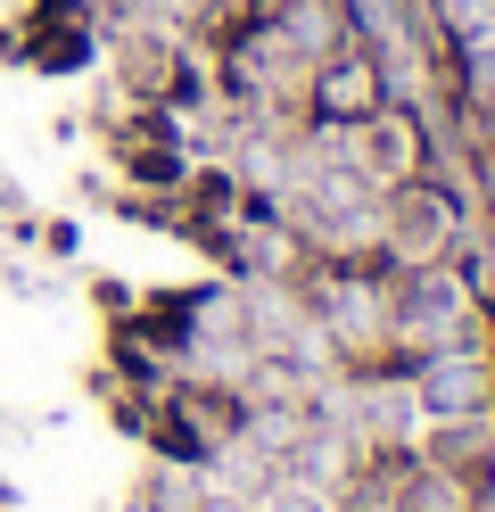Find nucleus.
Listing matches in <instances>:
<instances>
[{
    "mask_svg": "<svg viewBox=\"0 0 495 512\" xmlns=\"http://www.w3.org/2000/svg\"><path fill=\"white\" fill-rule=\"evenodd\" d=\"M388 240L405 248L413 265L446 256V240H454V199H446V190H429V182L396 190V199H388Z\"/></svg>",
    "mask_w": 495,
    "mask_h": 512,
    "instance_id": "f03ea898",
    "label": "nucleus"
},
{
    "mask_svg": "<svg viewBox=\"0 0 495 512\" xmlns=\"http://www.w3.org/2000/svg\"><path fill=\"white\" fill-rule=\"evenodd\" d=\"M198 512H256V504H240V496H207Z\"/></svg>",
    "mask_w": 495,
    "mask_h": 512,
    "instance_id": "9d476101",
    "label": "nucleus"
},
{
    "mask_svg": "<svg viewBox=\"0 0 495 512\" xmlns=\"http://www.w3.org/2000/svg\"><path fill=\"white\" fill-rule=\"evenodd\" d=\"M396 512H462V488L446 471H429V479H413V488L396 496Z\"/></svg>",
    "mask_w": 495,
    "mask_h": 512,
    "instance_id": "0eeeda50",
    "label": "nucleus"
},
{
    "mask_svg": "<svg viewBox=\"0 0 495 512\" xmlns=\"http://www.w3.org/2000/svg\"><path fill=\"white\" fill-rule=\"evenodd\" d=\"M256 512H322V504H314V496H297V488H273Z\"/></svg>",
    "mask_w": 495,
    "mask_h": 512,
    "instance_id": "1a4fd4ad",
    "label": "nucleus"
},
{
    "mask_svg": "<svg viewBox=\"0 0 495 512\" xmlns=\"http://www.w3.org/2000/svg\"><path fill=\"white\" fill-rule=\"evenodd\" d=\"M413 397L438 413V422H479L487 397H495V372H487L479 347H446V356H429V364H421Z\"/></svg>",
    "mask_w": 495,
    "mask_h": 512,
    "instance_id": "f257e3e1",
    "label": "nucleus"
},
{
    "mask_svg": "<svg viewBox=\"0 0 495 512\" xmlns=\"http://www.w3.org/2000/svg\"><path fill=\"white\" fill-rule=\"evenodd\" d=\"M363 141H372V166L380 174H413V157H421V133L396 124V116H363Z\"/></svg>",
    "mask_w": 495,
    "mask_h": 512,
    "instance_id": "39448f33",
    "label": "nucleus"
},
{
    "mask_svg": "<svg viewBox=\"0 0 495 512\" xmlns=\"http://www.w3.org/2000/svg\"><path fill=\"white\" fill-rule=\"evenodd\" d=\"M462 91H471L479 116H495V34L487 42H462Z\"/></svg>",
    "mask_w": 495,
    "mask_h": 512,
    "instance_id": "423d86ee",
    "label": "nucleus"
},
{
    "mask_svg": "<svg viewBox=\"0 0 495 512\" xmlns=\"http://www.w3.org/2000/svg\"><path fill=\"white\" fill-rule=\"evenodd\" d=\"M438 17L454 25L462 42H487L495 34V0H438Z\"/></svg>",
    "mask_w": 495,
    "mask_h": 512,
    "instance_id": "6e6552de",
    "label": "nucleus"
},
{
    "mask_svg": "<svg viewBox=\"0 0 495 512\" xmlns=\"http://www.w3.org/2000/svg\"><path fill=\"white\" fill-rule=\"evenodd\" d=\"M314 100H322V116H347V124L380 116V67H372L363 50L322 58V67H314Z\"/></svg>",
    "mask_w": 495,
    "mask_h": 512,
    "instance_id": "7ed1b4c3",
    "label": "nucleus"
},
{
    "mask_svg": "<svg viewBox=\"0 0 495 512\" xmlns=\"http://www.w3.org/2000/svg\"><path fill=\"white\" fill-rule=\"evenodd\" d=\"M454 314H462V281L454 273H413V281H396V298H388L396 331H438Z\"/></svg>",
    "mask_w": 495,
    "mask_h": 512,
    "instance_id": "20e7f679",
    "label": "nucleus"
}]
</instances>
